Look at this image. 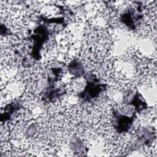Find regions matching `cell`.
Masks as SVG:
<instances>
[{"label":"cell","mask_w":157,"mask_h":157,"mask_svg":"<svg viewBox=\"0 0 157 157\" xmlns=\"http://www.w3.org/2000/svg\"><path fill=\"white\" fill-rule=\"evenodd\" d=\"M69 147L71 151L78 155H81L85 153L86 147L84 144L83 140L77 136L72 137L69 142Z\"/></svg>","instance_id":"obj_1"}]
</instances>
